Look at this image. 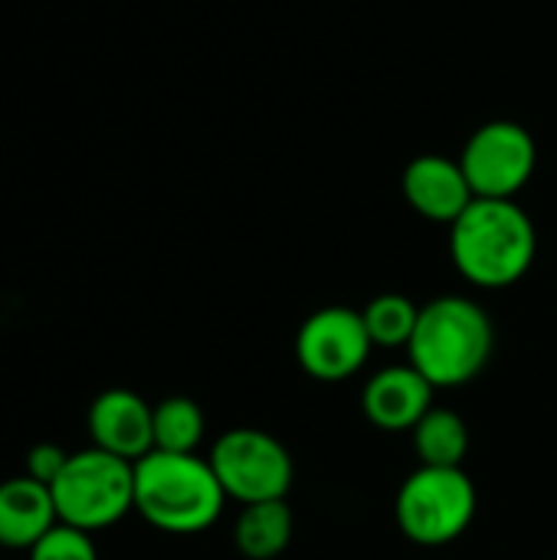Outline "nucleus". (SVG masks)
Instances as JSON below:
<instances>
[{
  "label": "nucleus",
  "mask_w": 557,
  "mask_h": 560,
  "mask_svg": "<svg viewBox=\"0 0 557 560\" xmlns=\"http://www.w3.org/2000/svg\"><path fill=\"white\" fill-rule=\"evenodd\" d=\"M538 233L515 200L476 197L450 226V259L476 289H509L535 262Z\"/></svg>",
  "instance_id": "1"
},
{
  "label": "nucleus",
  "mask_w": 557,
  "mask_h": 560,
  "mask_svg": "<svg viewBox=\"0 0 557 560\" xmlns=\"http://www.w3.org/2000/svg\"><path fill=\"white\" fill-rule=\"evenodd\" d=\"M227 492L197 453L151 450L135 463V512L164 535H200L227 509Z\"/></svg>",
  "instance_id": "2"
},
{
  "label": "nucleus",
  "mask_w": 557,
  "mask_h": 560,
  "mask_svg": "<svg viewBox=\"0 0 557 560\" xmlns=\"http://www.w3.org/2000/svg\"><path fill=\"white\" fill-rule=\"evenodd\" d=\"M492 348L496 328L479 302L466 295H437L420 305L407 358L437 390H453L473 384L486 371Z\"/></svg>",
  "instance_id": "3"
},
{
  "label": "nucleus",
  "mask_w": 557,
  "mask_h": 560,
  "mask_svg": "<svg viewBox=\"0 0 557 560\" xmlns=\"http://www.w3.org/2000/svg\"><path fill=\"white\" fill-rule=\"evenodd\" d=\"M49 492L62 525L89 535L105 532L135 512V463L98 446L69 453V463Z\"/></svg>",
  "instance_id": "4"
},
{
  "label": "nucleus",
  "mask_w": 557,
  "mask_h": 560,
  "mask_svg": "<svg viewBox=\"0 0 557 560\" xmlns=\"http://www.w3.org/2000/svg\"><path fill=\"white\" fill-rule=\"evenodd\" d=\"M479 509L476 482L463 466H420L397 489L394 515L407 541L443 548L466 535Z\"/></svg>",
  "instance_id": "5"
},
{
  "label": "nucleus",
  "mask_w": 557,
  "mask_h": 560,
  "mask_svg": "<svg viewBox=\"0 0 557 560\" xmlns=\"http://www.w3.org/2000/svg\"><path fill=\"white\" fill-rule=\"evenodd\" d=\"M210 466L227 492L240 505L286 499L295 482L292 453L266 430L236 427L213 440Z\"/></svg>",
  "instance_id": "6"
},
{
  "label": "nucleus",
  "mask_w": 557,
  "mask_h": 560,
  "mask_svg": "<svg viewBox=\"0 0 557 560\" xmlns=\"http://www.w3.org/2000/svg\"><path fill=\"white\" fill-rule=\"evenodd\" d=\"M538 164L535 138L519 121H486L476 128L460 154V167L483 200H515Z\"/></svg>",
  "instance_id": "7"
},
{
  "label": "nucleus",
  "mask_w": 557,
  "mask_h": 560,
  "mask_svg": "<svg viewBox=\"0 0 557 560\" xmlns=\"http://www.w3.org/2000/svg\"><path fill=\"white\" fill-rule=\"evenodd\" d=\"M371 335L358 308L328 305L312 312L295 335V361L318 384L355 377L371 358Z\"/></svg>",
  "instance_id": "8"
},
{
  "label": "nucleus",
  "mask_w": 557,
  "mask_h": 560,
  "mask_svg": "<svg viewBox=\"0 0 557 560\" xmlns=\"http://www.w3.org/2000/svg\"><path fill=\"white\" fill-rule=\"evenodd\" d=\"M85 430L92 436V446L138 463L154 450V407L135 390L112 387L89 404Z\"/></svg>",
  "instance_id": "9"
},
{
  "label": "nucleus",
  "mask_w": 557,
  "mask_h": 560,
  "mask_svg": "<svg viewBox=\"0 0 557 560\" xmlns=\"http://www.w3.org/2000/svg\"><path fill=\"white\" fill-rule=\"evenodd\" d=\"M437 387L407 361L381 368L361 390L364 417L384 433H410L433 410Z\"/></svg>",
  "instance_id": "10"
},
{
  "label": "nucleus",
  "mask_w": 557,
  "mask_h": 560,
  "mask_svg": "<svg viewBox=\"0 0 557 560\" xmlns=\"http://www.w3.org/2000/svg\"><path fill=\"white\" fill-rule=\"evenodd\" d=\"M404 197L407 203L433 223L453 226L460 213L476 200L460 161H450L443 154H420L404 171Z\"/></svg>",
  "instance_id": "11"
},
{
  "label": "nucleus",
  "mask_w": 557,
  "mask_h": 560,
  "mask_svg": "<svg viewBox=\"0 0 557 560\" xmlns=\"http://www.w3.org/2000/svg\"><path fill=\"white\" fill-rule=\"evenodd\" d=\"M59 525L49 486L23 476L0 482V548L30 551L46 532Z\"/></svg>",
  "instance_id": "12"
},
{
  "label": "nucleus",
  "mask_w": 557,
  "mask_h": 560,
  "mask_svg": "<svg viewBox=\"0 0 557 560\" xmlns=\"http://www.w3.org/2000/svg\"><path fill=\"white\" fill-rule=\"evenodd\" d=\"M295 535V518L286 499L243 505L233 525V545L246 560H276Z\"/></svg>",
  "instance_id": "13"
},
{
  "label": "nucleus",
  "mask_w": 557,
  "mask_h": 560,
  "mask_svg": "<svg viewBox=\"0 0 557 560\" xmlns=\"http://www.w3.org/2000/svg\"><path fill=\"white\" fill-rule=\"evenodd\" d=\"M410 436L420 466H463L469 456V427L456 410L433 407Z\"/></svg>",
  "instance_id": "14"
},
{
  "label": "nucleus",
  "mask_w": 557,
  "mask_h": 560,
  "mask_svg": "<svg viewBox=\"0 0 557 560\" xmlns=\"http://www.w3.org/2000/svg\"><path fill=\"white\" fill-rule=\"evenodd\" d=\"M207 433V420L197 400L164 397L154 404V450L161 453H197Z\"/></svg>",
  "instance_id": "15"
},
{
  "label": "nucleus",
  "mask_w": 557,
  "mask_h": 560,
  "mask_svg": "<svg viewBox=\"0 0 557 560\" xmlns=\"http://www.w3.org/2000/svg\"><path fill=\"white\" fill-rule=\"evenodd\" d=\"M361 318L374 348H407L420 318V305L401 292H384L361 308Z\"/></svg>",
  "instance_id": "16"
},
{
  "label": "nucleus",
  "mask_w": 557,
  "mask_h": 560,
  "mask_svg": "<svg viewBox=\"0 0 557 560\" xmlns=\"http://www.w3.org/2000/svg\"><path fill=\"white\" fill-rule=\"evenodd\" d=\"M26 555L30 560H98V548L89 532H79V528L59 522Z\"/></svg>",
  "instance_id": "17"
},
{
  "label": "nucleus",
  "mask_w": 557,
  "mask_h": 560,
  "mask_svg": "<svg viewBox=\"0 0 557 560\" xmlns=\"http://www.w3.org/2000/svg\"><path fill=\"white\" fill-rule=\"evenodd\" d=\"M69 463V453L56 443H36L30 453H26V476L43 482V486H53L59 479V472L66 469Z\"/></svg>",
  "instance_id": "18"
}]
</instances>
